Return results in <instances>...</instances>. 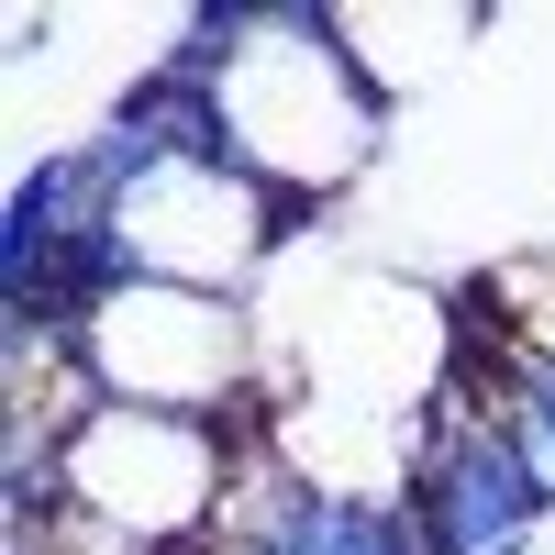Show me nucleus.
Listing matches in <instances>:
<instances>
[{"label":"nucleus","instance_id":"nucleus-1","mask_svg":"<svg viewBox=\"0 0 555 555\" xmlns=\"http://www.w3.org/2000/svg\"><path fill=\"white\" fill-rule=\"evenodd\" d=\"M167 56L201 78L211 145L234 156L256 190L300 201L322 222H334V201L389 145V101L345 56L334 12H222V0H211V12H190L167 34Z\"/></svg>","mask_w":555,"mask_h":555},{"label":"nucleus","instance_id":"nucleus-2","mask_svg":"<svg viewBox=\"0 0 555 555\" xmlns=\"http://www.w3.org/2000/svg\"><path fill=\"white\" fill-rule=\"evenodd\" d=\"M101 145V133H89ZM112 156V145H101ZM300 234H322V211L256 190L222 145H167V156H112V211L101 245L122 278H167V289H211V300H256L267 267Z\"/></svg>","mask_w":555,"mask_h":555},{"label":"nucleus","instance_id":"nucleus-3","mask_svg":"<svg viewBox=\"0 0 555 555\" xmlns=\"http://www.w3.org/2000/svg\"><path fill=\"white\" fill-rule=\"evenodd\" d=\"M78 356L101 400L133 411H190V423H278V356L256 334V300H211V289H167V278H122V289L78 322Z\"/></svg>","mask_w":555,"mask_h":555},{"label":"nucleus","instance_id":"nucleus-4","mask_svg":"<svg viewBox=\"0 0 555 555\" xmlns=\"http://www.w3.org/2000/svg\"><path fill=\"white\" fill-rule=\"evenodd\" d=\"M245 444H256V434H234V423L101 400V411L67 434V455H56V512L101 522V533H122V544H145V555H190V544L222 533V512H234Z\"/></svg>","mask_w":555,"mask_h":555},{"label":"nucleus","instance_id":"nucleus-5","mask_svg":"<svg viewBox=\"0 0 555 555\" xmlns=\"http://www.w3.org/2000/svg\"><path fill=\"white\" fill-rule=\"evenodd\" d=\"M555 500L533 489V467L512 455V434L489 423L478 400H434L423 455H411V522H423V555H533Z\"/></svg>","mask_w":555,"mask_h":555},{"label":"nucleus","instance_id":"nucleus-6","mask_svg":"<svg viewBox=\"0 0 555 555\" xmlns=\"http://www.w3.org/2000/svg\"><path fill=\"white\" fill-rule=\"evenodd\" d=\"M334 34H345V56L366 67V89L400 112L411 89H434L489 34V12H389V0H378V12H334Z\"/></svg>","mask_w":555,"mask_h":555}]
</instances>
